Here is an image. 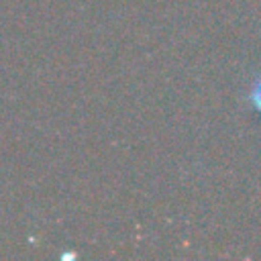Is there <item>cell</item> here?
I'll return each instance as SVG.
<instances>
[{
  "label": "cell",
  "instance_id": "obj_1",
  "mask_svg": "<svg viewBox=\"0 0 261 261\" xmlns=\"http://www.w3.org/2000/svg\"><path fill=\"white\" fill-rule=\"evenodd\" d=\"M251 102H253V106L261 112V77L255 82V86H253V90H251Z\"/></svg>",
  "mask_w": 261,
  "mask_h": 261
}]
</instances>
